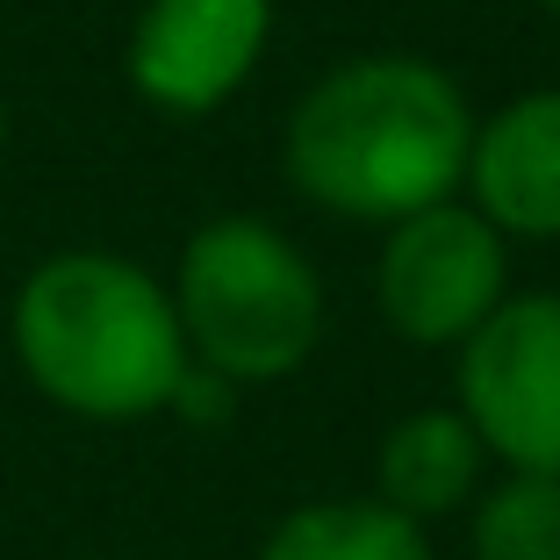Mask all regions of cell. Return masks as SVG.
<instances>
[{"label":"cell","mask_w":560,"mask_h":560,"mask_svg":"<svg viewBox=\"0 0 560 560\" xmlns=\"http://www.w3.org/2000/svg\"><path fill=\"white\" fill-rule=\"evenodd\" d=\"M259 560H431V539L381 495H324L280 517Z\"/></svg>","instance_id":"9"},{"label":"cell","mask_w":560,"mask_h":560,"mask_svg":"<svg viewBox=\"0 0 560 560\" xmlns=\"http://www.w3.org/2000/svg\"><path fill=\"white\" fill-rule=\"evenodd\" d=\"M173 316L187 360L237 381H288L324 346V280L302 245L259 215H209L173 266Z\"/></svg>","instance_id":"3"},{"label":"cell","mask_w":560,"mask_h":560,"mask_svg":"<svg viewBox=\"0 0 560 560\" xmlns=\"http://www.w3.org/2000/svg\"><path fill=\"white\" fill-rule=\"evenodd\" d=\"M231 410H237V381H223V374H209V366L187 360V374H180V388H173V402H165V417H187V424H231Z\"/></svg>","instance_id":"11"},{"label":"cell","mask_w":560,"mask_h":560,"mask_svg":"<svg viewBox=\"0 0 560 560\" xmlns=\"http://www.w3.org/2000/svg\"><path fill=\"white\" fill-rule=\"evenodd\" d=\"M266 36H273V0H144L122 72L144 108L195 122L215 116L259 72Z\"/></svg>","instance_id":"6"},{"label":"cell","mask_w":560,"mask_h":560,"mask_svg":"<svg viewBox=\"0 0 560 560\" xmlns=\"http://www.w3.org/2000/svg\"><path fill=\"white\" fill-rule=\"evenodd\" d=\"M539 8H546V15H560V0H539Z\"/></svg>","instance_id":"13"},{"label":"cell","mask_w":560,"mask_h":560,"mask_svg":"<svg viewBox=\"0 0 560 560\" xmlns=\"http://www.w3.org/2000/svg\"><path fill=\"white\" fill-rule=\"evenodd\" d=\"M467 553L475 560H560V481L503 475L467 503Z\"/></svg>","instance_id":"10"},{"label":"cell","mask_w":560,"mask_h":560,"mask_svg":"<svg viewBox=\"0 0 560 560\" xmlns=\"http://www.w3.org/2000/svg\"><path fill=\"white\" fill-rule=\"evenodd\" d=\"M15 366L44 402L86 424L165 417L187 374V338L165 280L122 252H50L8 310Z\"/></svg>","instance_id":"2"},{"label":"cell","mask_w":560,"mask_h":560,"mask_svg":"<svg viewBox=\"0 0 560 560\" xmlns=\"http://www.w3.org/2000/svg\"><path fill=\"white\" fill-rule=\"evenodd\" d=\"M481 460L489 453L460 410H410L374 453V495L410 525H439L481 495Z\"/></svg>","instance_id":"8"},{"label":"cell","mask_w":560,"mask_h":560,"mask_svg":"<svg viewBox=\"0 0 560 560\" xmlns=\"http://www.w3.org/2000/svg\"><path fill=\"white\" fill-rule=\"evenodd\" d=\"M460 417L511 475L560 481V295H503L460 338Z\"/></svg>","instance_id":"4"},{"label":"cell","mask_w":560,"mask_h":560,"mask_svg":"<svg viewBox=\"0 0 560 560\" xmlns=\"http://www.w3.org/2000/svg\"><path fill=\"white\" fill-rule=\"evenodd\" d=\"M460 187L475 195V215L503 237L560 245V86H532L489 122H475Z\"/></svg>","instance_id":"7"},{"label":"cell","mask_w":560,"mask_h":560,"mask_svg":"<svg viewBox=\"0 0 560 560\" xmlns=\"http://www.w3.org/2000/svg\"><path fill=\"white\" fill-rule=\"evenodd\" d=\"M511 252L503 231L481 223L460 201H431V209L388 223L374 266V302L396 338L410 346H460L467 330L511 295Z\"/></svg>","instance_id":"5"},{"label":"cell","mask_w":560,"mask_h":560,"mask_svg":"<svg viewBox=\"0 0 560 560\" xmlns=\"http://www.w3.org/2000/svg\"><path fill=\"white\" fill-rule=\"evenodd\" d=\"M475 144V108L460 80L431 58L374 50L330 66L280 130V165L302 201L352 223H402V215L453 201Z\"/></svg>","instance_id":"1"},{"label":"cell","mask_w":560,"mask_h":560,"mask_svg":"<svg viewBox=\"0 0 560 560\" xmlns=\"http://www.w3.org/2000/svg\"><path fill=\"white\" fill-rule=\"evenodd\" d=\"M0 151H8V94H0Z\"/></svg>","instance_id":"12"}]
</instances>
